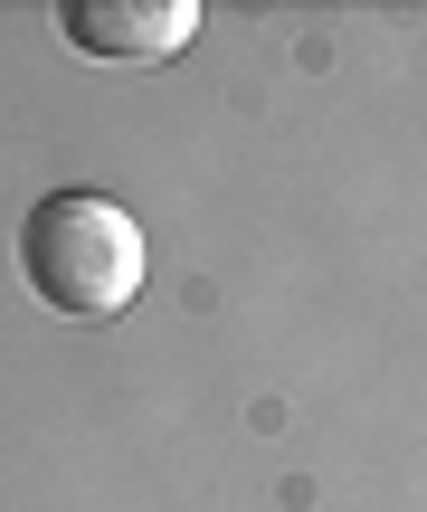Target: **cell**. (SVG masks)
Instances as JSON below:
<instances>
[{
  "label": "cell",
  "mask_w": 427,
  "mask_h": 512,
  "mask_svg": "<svg viewBox=\"0 0 427 512\" xmlns=\"http://www.w3.org/2000/svg\"><path fill=\"white\" fill-rule=\"evenodd\" d=\"M57 29L86 57H171V48H190L200 10L190 0H67Z\"/></svg>",
  "instance_id": "cell-2"
},
{
  "label": "cell",
  "mask_w": 427,
  "mask_h": 512,
  "mask_svg": "<svg viewBox=\"0 0 427 512\" xmlns=\"http://www.w3.org/2000/svg\"><path fill=\"white\" fill-rule=\"evenodd\" d=\"M19 275L48 313L67 323H105L143 294V228L105 200V190H48L19 219Z\"/></svg>",
  "instance_id": "cell-1"
}]
</instances>
